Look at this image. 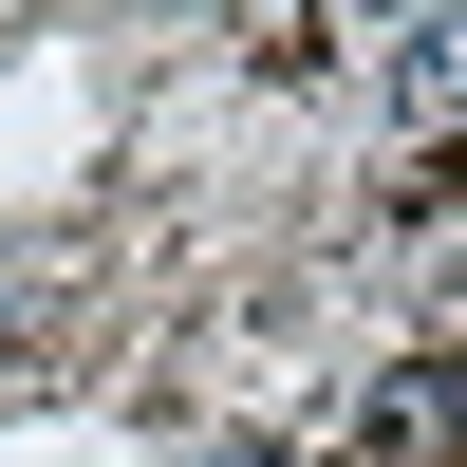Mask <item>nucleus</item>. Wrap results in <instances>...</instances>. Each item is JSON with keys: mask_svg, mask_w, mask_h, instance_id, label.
<instances>
[{"mask_svg": "<svg viewBox=\"0 0 467 467\" xmlns=\"http://www.w3.org/2000/svg\"><path fill=\"white\" fill-rule=\"evenodd\" d=\"M393 112H411V131H449V112H467V0H431V19L393 37Z\"/></svg>", "mask_w": 467, "mask_h": 467, "instance_id": "1", "label": "nucleus"}]
</instances>
